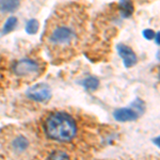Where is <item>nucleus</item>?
I'll list each match as a JSON object with an SVG mask.
<instances>
[{"mask_svg": "<svg viewBox=\"0 0 160 160\" xmlns=\"http://www.w3.org/2000/svg\"><path fill=\"white\" fill-rule=\"evenodd\" d=\"M87 15L78 4H68L51 15L44 31L50 56L63 59L74 56L81 43Z\"/></svg>", "mask_w": 160, "mask_h": 160, "instance_id": "obj_1", "label": "nucleus"}, {"mask_svg": "<svg viewBox=\"0 0 160 160\" xmlns=\"http://www.w3.org/2000/svg\"><path fill=\"white\" fill-rule=\"evenodd\" d=\"M45 130L48 137L57 141H71L76 135L75 121L65 113H55L46 120Z\"/></svg>", "mask_w": 160, "mask_h": 160, "instance_id": "obj_2", "label": "nucleus"}, {"mask_svg": "<svg viewBox=\"0 0 160 160\" xmlns=\"http://www.w3.org/2000/svg\"><path fill=\"white\" fill-rule=\"evenodd\" d=\"M40 69V65L37 61L31 60V59H24L14 64L13 71L19 77H26L30 75L37 74Z\"/></svg>", "mask_w": 160, "mask_h": 160, "instance_id": "obj_3", "label": "nucleus"}, {"mask_svg": "<svg viewBox=\"0 0 160 160\" xmlns=\"http://www.w3.org/2000/svg\"><path fill=\"white\" fill-rule=\"evenodd\" d=\"M27 95L31 99H34L37 102H45V100H48L50 98L51 91L47 84L38 83L28 89Z\"/></svg>", "mask_w": 160, "mask_h": 160, "instance_id": "obj_4", "label": "nucleus"}, {"mask_svg": "<svg viewBox=\"0 0 160 160\" xmlns=\"http://www.w3.org/2000/svg\"><path fill=\"white\" fill-rule=\"evenodd\" d=\"M118 51L120 53V56L123 58L124 64H125L126 68L133 66L137 63L136 53L133 52L131 48L127 47L126 45H123V44H120V45H118Z\"/></svg>", "mask_w": 160, "mask_h": 160, "instance_id": "obj_5", "label": "nucleus"}, {"mask_svg": "<svg viewBox=\"0 0 160 160\" xmlns=\"http://www.w3.org/2000/svg\"><path fill=\"white\" fill-rule=\"evenodd\" d=\"M11 149L16 154H22L26 152L29 148V141L22 135H17L11 141Z\"/></svg>", "mask_w": 160, "mask_h": 160, "instance_id": "obj_6", "label": "nucleus"}, {"mask_svg": "<svg viewBox=\"0 0 160 160\" xmlns=\"http://www.w3.org/2000/svg\"><path fill=\"white\" fill-rule=\"evenodd\" d=\"M113 115L118 122H128V121H133L138 118V114L130 109H118L115 111Z\"/></svg>", "mask_w": 160, "mask_h": 160, "instance_id": "obj_7", "label": "nucleus"}, {"mask_svg": "<svg viewBox=\"0 0 160 160\" xmlns=\"http://www.w3.org/2000/svg\"><path fill=\"white\" fill-rule=\"evenodd\" d=\"M20 0H0V12H14L19 7Z\"/></svg>", "mask_w": 160, "mask_h": 160, "instance_id": "obj_8", "label": "nucleus"}, {"mask_svg": "<svg viewBox=\"0 0 160 160\" xmlns=\"http://www.w3.org/2000/svg\"><path fill=\"white\" fill-rule=\"evenodd\" d=\"M120 10L123 16L128 17L132 14L133 12V6L130 0H121L120 1Z\"/></svg>", "mask_w": 160, "mask_h": 160, "instance_id": "obj_9", "label": "nucleus"}, {"mask_svg": "<svg viewBox=\"0 0 160 160\" xmlns=\"http://www.w3.org/2000/svg\"><path fill=\"white\" fill-rule=\"evenodd\" d=\"M83 86L88 90H95L98 87V80L95 77H89L83 81Z\"/></svg>", "mask_w": 160, "mask_h": 160, "instance_id": "obj_10", "label": "nucleus"}, {"mask_svg": "<svg viewBox=\"0 0 160 160\" xmlns=\"http://www.w3.org/2000/svg\"><path fill=\"white\" fill-rule=\"evenodd\" d=\"M16 24H17L16 17H10V18L6 22V24H4L3 33H9L10 31H12L15 27H16Z\"/></svg>", "mask_w": 160, "mask_h": 160, "instance_id": "obj_11", "label": "nucleus"}, {"mask_svg": "<svg viewBox=\"0 0 160 160\" xmlns=\"http://www.w3.org/2000/svg\"><path fill=\"white\" fill-rule=\"evenodd\" d=\"M38 29V22L35 19H31L27 22L26 25V31H27L29 34H34L37 33V31Z\"/></svg>", "mask_w": 160, "mask_h": 160, "instance_id": "obj_12", "label": "nucleus"}, {"mask_svg": "<svg viewBox=\"0 0 160 160\" xmlns=\"http://www.w3.org/2000/svg\"><path fill=\"white\" fill-rule=\"evenodd\" d=\"M48 160H69V156L64 152L57 151L48 157Z\"/></svg>", "mask_w": 160, "mask_h": 160, "instance_id": "obj_13", "label": "nucleus"}, {"mask_svg": "<svg viewBox=\"0 0 160 160\" xmlns=\"http://www.w3.org/2000/svg\"><path fill=\"white\" fill-rule=\"evenodd\" d=\"M143 35L146 38H148V40H152L153 38H155V32H154L153 30L148 29V30H144L143 31Z\"/></svg>", "mask_w": 160, "mask_h": 160, "instance_id": "obj_14", "label": "nucleus"}, {"mask_svg": "<svg viewBox=\"0 0 160 160\" xmlns=\"http://www.w3.org/2000/svg\"><path fill=\"white\" fill-rule=\"evenodd\" d=\"M156 42L159 45V33H157V37H156Z\"/></svg>", "mask_w": 160, "mask_h": 160, "instance_id": "obj_15", "label": "nucleus"}]
</instances>
